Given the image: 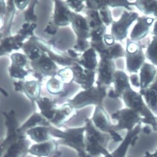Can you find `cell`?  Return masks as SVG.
<instances>
[{"instance_id": "cell-1", "label": "cell", "mask_w": 157, "mask_h": 157, "mask_svg": "<svg viewBox=\"0 0 157 157\" xmlns=\"http://www.w3.org/2000/svg\"><path fill=\"white\" fill-rule=\"evenodd\" d=\"M50 129L52 137L59 139V144L75 150L78 157H90L86 151L85 126L67 128L61 130L52 125Z\"/></svg>"}, {"instance_id": "cell-2", "label": "cell", "mask_w": 157, "mask_h": 157, "mask_svg": "<svg viewBox=\"0 0 157 157\" xmlns=\"http://www.w3.org/2000/svg\"><path fill=\"white\" fill-rule=\"evenodd\" d=\"M85 127L86 151L90 157H94L100 154L107 156L109 155L106 149L108 142V136L94 126L91 119L86 118Z\"/></svg>"}, {"instance_id": "cell-3", "label": "cell", "mask_w": 157, "mask_h": 157, "mask_svg": "<svg viewBox=\"0 0 157 157\" xmlns=\"http://www.w3.org/2000/svg\"><path fill=\"white\" fill-rule=\"evenodd\" d=\"M109 87L105 86H92L78 93L74 98L68 100L67 102L76 109L88 105L100 106L107 96Z\"/></svg>"}, {"instance_id": "cell-4", "label": "cell", "mask_w": 157, "mask_h": 157, "mask_svg": "<svg viewBox=\"0 0 157 157\" xmlns=\"http://www.w3.org/2000/svg\"><path fill=\"white\" fill-rule=\"evenodd\" d=\"M125 57L127 70L131 73H137L145 61L142 47L138 42L134 41L130 38H127Z\"/></svg>"}, {"instance_id": "cell-5", "label": "cell", "mask_w": 157, "mask_h": 157, "mask_svg": "<svg viewBox=\"0 0 157 157\" xmlns=\"http://www.w3.org/2000/svg\"><path fill=\"white\" fill-rule=\"evenodd\" d=\"M2 115L5 120V125L6 127V135L3 140L1 144V153H2L8 147L14 143L16 142L20 139L21 134L18 132L19 127L16 113L13 110L7 112H3Z\"/></svg>"}, {"instance_id": "cell-6", "label": "cell", "mask_w": 157, "mask_h": 157, "mask_svg": "<svg viewBox=\"0 0 157 157\" xmlns=\"http://www.w3.org/2000/svg\"><path fill=\"white\" fill-rule=\"evenodd\" d=\"M138 13L126 10L117 21L111 24V34L116 41H122L127 36L129 28L139 17Z\"/></svg>"}, {"instance_id": "cell-7", "label": "cell", "mask_w": 157, "mask_h": 157, "mask_svg": "<svg viewBox=\"0 0 157 157\" xmlns=\"http://www.w3.org/2000/svg\"><path fill=\"white\" fill-rule=\"evenodd\" d=\"M29 62L33 70L34 75L39 82L42 81L44 77L51 76L52 77L57 75L58 74L59 70L56 63L44 52L43 55L38 59Z\"/></svg>"}, {"instance_id": "cell-8", "label": "cell", "mask_w": 157, "mask_h": 157, "mask_svg": "<svg viewBox=\"0 0 157 157\" xmlns=\"http://www.w3.org/2000/svg\"><path fill=\"white\" fill-rule=\"evenodd\" d=\"M58 141L52 139L48 141L36 143L29 147V153L37 157H61Z\"/></svg>"}, {"instance_id": "cell-9", "label": "cell", "mask_w": 157, "mask_h": 157, "mask_svg": "<svg viewBox=\"0 0 157 157\" xmlns=\"http://www.w3.org/2000/svg\"><path fill=\"white\" fill-rule=\"evenodd\" d=\"M129 81V77L124 71L116 70L113 77L114 88L109 86L107 97L111 99L122 98L124 94L132 88Z\"/></svg>"}, {"instance_id": "cell-10", "label": "cell", "mask_w": 157, "mask_h": 157, "mask_svg": "<svg viewBox=\"0 0 157 157\" xmlns=\"http://www.w3.org/2000/svg\"><path fill=\"white\" fill-rule=\"evenodd\" d=\"M116 65L114 60L108 59H101L98 63L96 73L97 86H110L113 82V77L116 72Z\"/></svg>"}, {"instance_id": "cell-11", "label": "cell", "mask_w": 157, "mask_h": 157, "mask_svg": "<svg viewBox=\"0 0 157 157\" xmlns=\"http://www.w3.org/2000/svg\"><path fill=\"white\" fill-rule=\"evenodd\" d=\"M35 39L38 46L46 52L56 64L66 67H71L75 62L67 54L59 51L49 43L39 37H35Z\"/></svg>"}, {"instance_id": "cell-12", "label": "cell", "mask_w": 157, "mask_h": 157, "mask_svg": "<svg viewBox=\"0 0 157 157\" xmlns=\"http://www.w3.org/2000/svg\"><path fill=\"white\" fill-rule=\"evenodd\" d=\"M71 67L74 72V82L80 84L84 90L94 86L96 72L87 70L76 61Z\"/></svg>"}, {"instance_id": "cell-13", "label": "cell", "mask_w": 157, "mask_h": 157, "mask_svg": "<svg viewBox=\"0 0 157 157\" xmlns=\"http://www.w3.org/2000/svg\"><path fill=\"white\" fill-rule=\"evenodd\" d=\"M123 100L125 105L131 109L135 110L136 112H140L144 116H152L148 107L143 101L142 95L131 88V90L126 91L123 94Z\"/></svg>"}, {"instance_id": "cell-14", "label": "cell", "mask_w": 157, "mask_h": 157, "mask_svg": "<svg viewBox=\"0 0 157 157\" xmlns=\"http://www.w3.org/2000/svg\"><path fill=\"white\" fill-rule=\"evenodd\" d=\"M70 23L77 36V40H87L90 38V28L86 17L72 11Z\"/></svg>"}, {"instance_id": "cell-15", "label": "cell", "mask_w": 157, "mask_h": 157, "mask_svg": "<svg viewBox=\"0 0 157 157\" xmlns=\"http://www.w3.org/2000/svg\"><path fill=\"white\" fill-rule=\"evenodd\" d=\"M26 134L22 135L16 142L11 144L1 154V157H25L29 153L31 143Z\"/></svg>"}, {"instance_id": "cell-16", "label": "cell", "mask_w": 157, "mask_h": 157, "mask_svg": "<svg viewBox=\"0 0 157 157\" xmlns=\"http://www.w3.org/2000/svg\"><path fill=\"white\" fill-rule=\"evenodd\" d=\"M137 22L133 28L130 34V39L134 41H140L146 37L149 33L150 29L154 21L153 18L150 17H139Z\"/></svg>"}, {"instance_id": "cell-17", "label": "cell", "mask_w": 157, "mask_h": 157, "mask_svg": "<svg viewBox=\"0 0 157 157\" xmlns=\"http://www.w3.org/2000/svg\"><path fill=\"white\" fill-rule=\"evenodd\" d=\"M54 10L52 16L54 23L58 27L65 26L70 23V16L72 11L66 1H54Z\"/></svg>"}, {"instance_id": "cell-18", "label": "cell", "mask_w": 157, "mask_h": 157, "mask_svg": "<svg viewBox=\"0 0 157 157\" xmlns=\"http://www.w3.org/2000/svg\"><path fill=\"white\" fill-rule=\"evenodd\" d=\"M77 109L69 103L63 104L58 108V111L51 124L57 127L62 126L77 115Z\"/></svg>"}, {"instance_id": "cell-19", "label": "cell", "mask_w": 157, "mask_h": 157, "mask_svg": "<svg viewBox=\"0 0 157 157\" xmlns=\"http://www.w3.org/2000/svg\"><path fill=\"white\" fill-rule=\"evenodd\" d=\"M36 102L40 111V113L51 124L59 107L56 100L47 97H40Z\"/></svg>"}, {"instance_id": "cell-20", "label": "cell", "mask_w": 157, "mask_h": 157, "mask_svg": "<svg viewBox=\"0 0 157 157\" xmlns=\"http://www.w3.org/2000/svg\"><path fill=\"white\" fill-rule=\"evenodd\" d=\"M91 120L94 126L101 132L110 133L112 131L109 117L101 105L96 106Z\"/></svg>"}, {"instance_id": "cell-21", "label": "cell", "mask_w": 157, "mask_h": 157, "mask_svg": "<svg viewBox=\"0 0 157 157\" xmlns=\"http://www.w3.org/2000/svg\"><path fill=\"white\" fill-rule=\"evenodd\" d=\"M157 75V69L153 64L144 62L140 68V89L148 87L155 80Z\"/></svg>"}, {"instance_id": "cell-22", "label": "cell", "mask_w": 157, "mask_h": 157, "mask_svg": "<svg viewBox=\"0 0 157 157\" xmlns=\"http://www.w3.org/2000/svg\"><path fill=\"white\" fill-rule=\"evenodd\" d=\"M52 124L40 113L34 112L28 119L18 128V132L25 134L30 129L38 126H50Z\"/></svg>"}, {"instance_id": "cell-23", "label": "cell", "mask_w": 157, "mask_h": 157, "mask_svg": "<svg viewBox=\"0 0 157 157\" xmlns=\"http://www.w3.org/2000/svg\"><path fill=\"white\" fill-rule=\"evenodd\" d=\"M140 94L150 109L157 113V75L154 82L147 88L140 89Z\"/></svg>"}, {"instance_id": "cell-24", "label": "cell", "mask_w": 157, "mask_h": 157, "mask_svg": "<svg viewBox=\"0 0 157 157\" xmlns=\"http://www.w3.org/2000/svg\"><path fill=\"white\" fill-rule=\"evenodd\" d=\"M50 126L36 127L27 131L25 134L29 139L36 143L48 141L53 139L51 134Z\"/></svg>"}, {"instance_id": "cell-25", "label": "cell", "mask_w": 157, "mask_h": 157, "mask_svg": "<svg viewBox=\"0 0 157 157\" xmlns=\"http://www.w3.org/2000/svg\"><path fill=\"white\" fill-rule=\"evenodd\" d=\"M76 62L87 70L96 72L98 66L96 52L90 47L82 54Z\"/></svg>"}, {"instance_id": "cell-26", "label": "cell", "mask_w": 157, "mask_h": 157, "mask_svg": "<svg viewBox=\"0 0 157 157\" xmlns=\"http://www.w3.org/2000/svg\"><path fill=\"white\" fill-rule=\"evenodd\" d=\"M22 48L29 62L37 60L44 53V52L36 43L35 36L30 37L27 41L24 43Z\"/></svg>"}, {"instance_id": "cell-27", "label": "cell", "mask_w": 157, "mask_h": 157, "mask_svg": "<svg viewBox=\"0 0 157 157\" xmlns=\"http://www.w3.org/2000/svg\"><path fill=\"white\" fill-rule=\"evenodd\" d=\"M24 43L19 40L17 35L2 37L1 40V55L10 53L13 50L23 48Z\"/></svg>"}, {"instance_id": "cell-28", "label": "cell", "mask_w": 157, "mask_h": 157, "mask_svg": "<svg viewBox=\"0 0 157 157\" xmlns=\"http://www.w3.org/2000/svg\"><path fill=\"white\" fill-rule=\"evenodd\" d=\"M7 2V12L2 17H4V19L3 25L1 27V38L10 36V29L16 12V7L14 1H8Z\"/></svg>"}, {"instance_id": "cell-29", "label": "cell", "mask_w": 157, "mask_h": 157, "mask_svg": "<svg viewBox=\"0 0 157 157\" xmlns=\"http://www.w3.org/2000/svg\"><path fill=\"white\" fill-rule=\"evenodd\" d=\"M40 82L38 81H26L24 82L23 92L33 103L40 97Z\"/></svg>"}, {"instance_id": "cell-30", "label": "cell", "mask_w": 157, "mask_h": 157, "mask_svg": "<svg viewBox=\"0 0 157 157\" xmlns=\"http://www.w3.org/2000/svg\"><path fill=\"white\" fill-rule=\"evenodd\" d=\"M125 51L122 45L118 43H115L113 45L107 47L99 55L101 59L114 60L125 57Z\"/></svg>"}, {"instance_id": "cell-31", "label": "cell", "mask_w": 157, "mask_h": 157, "mask_svg": "<svg viewBox=\"0 0 157 157\" xmlns=\"http://www.w3.org/2000/svg\"><path fill=\"white\" fill-rule=\"evenodd\" d=\"M133 6L144 15H153L157 17V1H136L132 2Z\"/></svg>"}, {"instance_id": "cell-32", "label": "cell", "mask_w": 157, "mask_h": 157, "mask_svg": "<svg viewBox=\"0 0 157 157\" xmlns=\"http://www.w3.org/2000/svg\"><path fill=\"white\" fill-rule=\"evenodd\" d=\"M64 83L61 78L58 75L52 77L48 81L46 84V88L49 93L53 95H64L65 93V88Z\"/></svg>"}, {"instance_id": "cell-33", "label": "cell", "mask_w": 157, "mask_h": 157, "mask_svg": "<svg viewBox=\"0 0 157 157\" xmlns=\"http://www.w3.org/2000/svg\"><path fill=\"white\" fill-rule=\"evenodd\" d=\"M145 56L153 65L157 67V36H152V40L147 47Z\"/></svg>"}, {"instance_id": "cell-34", "label": "cell", "mask_w": 157, "mask_h": 157, "mask_svg": "<svg viewBox=\"0 0 157 157\" xmlns=\"http://www.w3.org/2000/svg\"><path fill=\"white\" fill-rule=\"evenodd\" d=\"M36 27V25L35 23L25 22L22 25L21 29L18 32L17 35L19 37L20 40L23 42L26 38L34 36L33 31Z\"/></svg>"}, {"instance_id": "cell-35", "label": "cell", "mask_w": 157, "mask_h": 157, "mask_svg": "<svg viewBox=\"0 0 157 157\" xmlns=\"http://www.w3.org/2000/svg\"><path fill=\"white\" fill-rule=\"evenodd\" d=\"M38 3L37 1H30L28 9L25 12V20L26 22L29 23H35L37 17L35 14L36 6Z\"/></svg>"}, {"instance_id": "cell-36", "label": "cell", "mask_w": 157, "mask_h": 157, "mask_svg": "<svg viewBox=\"0 0 157 157\" xmlns=\"http://www.w3.org/2000/svg\"><path fill=\"white\" fill-rule=\"evenodd\" d=\"M57 75L65 84H68L74 81V72L71 67H67L59 70Z\"/></svg>"}, {"instance_id": "cell-37", "label": "cell", "mask_w": 157, "mask_h": 157, "mask_svg": "<svg viewBox=\"0 0 157 157\" xmlns=\"http://www.w3.org/2000/svg\"><path fill=\"white\" fill-rule=\"evenodd\" d=\"M10 75L14 78L23 80L28 75L29 73V70H26L25 67L15 66L11 64L9 68Z\"/></svg>"}, {"instance_id": "cell-38", "label": "cell", "mask_w": 157, "mask_h": 157, "mask_svg": "<svg viewBox=\"0 0 157 157\" xmlns=\"http://www.w3.org/2000/svg\"><path fill=\"white\" fill-rule=\"evenodd\" d=\"M102 23L106 26H108L113 23L112 12L106 5H103L98 10Z\"/></svg>"}, {"instance_id": "cell-39", "label": "cell", "mask_w": 157, "mask_h": 157, "mask_svg": "<svg viewBox=\"0 0 157 157\" xmlns=\"http://www.w3.org/2000/svg\"><path fill=\"white\" fill-rule=\"evenodd\" d=\"M12 65L25 67L28 62V59L25 54L20 53H14L11 55Z\"/></svg>"}, {"instance_id": "cell-40", "label": "cell", "mask_w": 157, "mask_h": 157, "mask_svg": "<svg viewBox=\"0 0 157 157\" xmlns=\"http://www.w3.org/2000/svg\"><path fill=\"white\" fill-rule=\"evenodd\" d=\"M91 47L90 42L87 40H77L74 49L78 52L83 53Z\"/></svg>"}, {"instance_id": "cell-41", "label": "cell", "mask_w": 157, "mask_h": 157, "mask_svg": "<svg viewBox=\"0 0 157 157\" xmlns=\"http://www.w3.org/2000/svg\"><path fill=\"white\" fill-rule=\"evenodd\" d=\"M66 2L68 7L76 13L81 12L86 6L85 1H67Z\"/></svg>"}, {"instance_id": "cell-42", "label": "cell", "mask_w": 157, "mask_h": 157, "mask_svg": "<svg viewBox=\"0 0 157 157\" xmlns=\"http://www.w3.org/2000/svg\"><path fill=\"white\" fill-rule=\"evenodd\" d=\"M59 29V27L55 25L52 19L51 18L44 28V32L49 35L55 36L58 33Z\"/></svg>"}, {"instance_id": "cell-43", "label": "cell", "mask_w": 157, "mask_h": 157, "mask_svg": "<svg viewBox=\"0 0 157 157\" xmlns=\"http://www.w3.org/2000/svg\"><path fill=\"white\" fill-rule=\"evenodd\" d=\"M130 81L133 86L137 88L140 87V78L138 75L136 74H132L131 75L130 77Z\"/></svg>"}, {"instance_id": "cell-44", "label": "cell", "mask_w": 157, "mask_h": 157, "mask_svg": "<svg viewBox=\"0 0 157 157\" xmlns=\"http://www.w3.org/2000/svg\"><path fill=\"white\" fill-rule=\"evenodd\" d=\"M103 41L107 46H109L113 45L115 43V39L114 36L111 34H105L103 36Z\"/></svg>"}, {"instance_id": "cell-45", "label": "cell", "mask_w": 157, "mask_h": 157, "mask_svg": "<svg viewBox=\"0 0 157 157\" xmlns=\"http://www.w3.org/2000/svg\"><path fill=\"white\" fill-rule=\"evenodd\" d=\"M126 9L123 7H118L113 9L112 10V16L115 18H117L118 17L121 16V15L124 13V11H125Z\"/></svg>"}, {"instance_id": "cell-46", "label": "cell", "mask_w": 157, "mask_h": 157, "mask_svg": "<svg viewBox=\"0 0 157 157\" xmlns=\"http://www.w3.org/2000/svg\"><path fill=\"white\" fill-rule=\"evenodd\" d=\"M114 61H115L116 68L118 69V70L123 71L124 69L125 62L124 59H122V58H119L114 60Z\"/></svg>"}, {"instance_id": "cell-47", "label": "cell", "mask_w": 157, "mask_h": 157, "mask_svg": "<svg viewBox=\"0 0 157 157\" xmlns=\"http://www.w3.org/2000/svg\"><path fill=\"white\" fill-rule=\"evenodd\" d=\"M29 2H30V1H14L15 6L20 10H24L28 5H29Z\"/></svg>"}, {"instance_id": "cell-48", "label": "cell", "mask_w": 157, "mask_h": 157, "mask_svg": "<svg viewBox=\"0 0 157 157\" xmlns=\"http://www.w3.org/2000/svg\"><path fill=\"white\" fill-rule=\"evenodd\" d=\"M24 82L20 81L17 82H15L14 83L15 90L16 91L22 92H23V86Z\"/></svg>"}, {"instance_id": "cell-49", "label": "cell", "mask_w": 157, "mask_h": 157, "mask_svg": "<svg viewBox=\"0 0 157 157\" xmlns=\"http://www.w3.org/2000/svg\"><path fill=\"white\" fill-rule=\"evenodd\" d=\"M152 34L153 36H157V20L154 23Z\"/></svg>"}, {"instance_id": "cell-50", "label": "cell", "mask_w": 157, "mask_h": 157, "mask_svg": "<svg viewBox=\"0 0 157 157\" xmlns=\"http://www.w3.org/2000/svg\"><path fill=\"white\" fill-rule=\"evenodd\" d=\"M144 132L145 133H149L150 132V130L149 128H145L144 129Z\"/></svg>"}]
</instances>
